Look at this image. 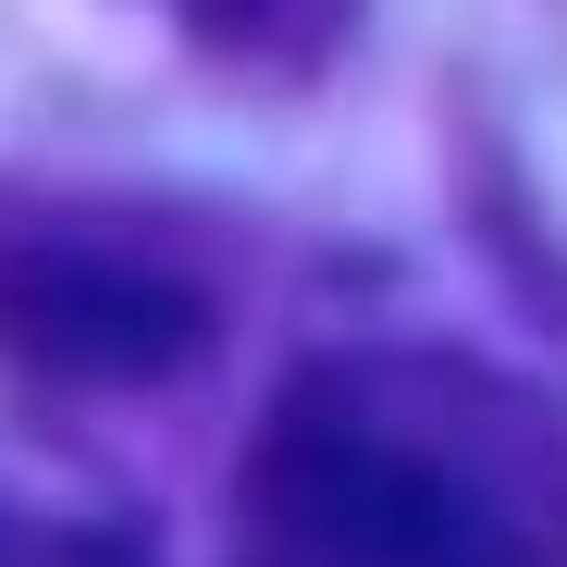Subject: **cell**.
I'll list each match as a JSON object with an SVG mask.
<instances>
[{"mask_svg":"<svg viewBox=\"0 0 567 567\" xmlns=\"http://www.w3.org/2000/svg\"><path fill=\"white\" fill-rule=\"evenodd\" d=\"M235 567H567V395L432 346L309 358L235 468Z\"/></svg>","mask_w":567,"mask_h":567,"instance_id":"1","label":"cell"},{"mask_svg":"<svg viewBox=\"0 0 567 567\" xmlns=\"http://www.w3.org/2000/svg\"><path fill=\"white\" fill-rule=\"evenodd\" d=\"M210 346V309L161 247H124L100 223H25L0 235V358L50 383H148Z\"/></svg>","mask_w":567,"mask_h":567,"instance_id":"2","label":"cell"}]
</instances>
